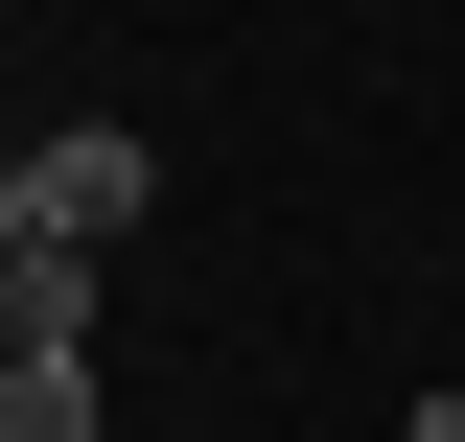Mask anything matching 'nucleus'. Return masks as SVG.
Listing matches in <instances>:
<instances>
[{"instance_id": "2", "label": "nucleus", "mask_w": 465, "mask_h": 442, "mask_svg": "<svg viewBox=\"0 0 465 442\" xmlns=\"http://www.w3.org/2000/svg\"><path fill=\"white\" fill-rule=\"evenodd\" d=\"M0 442H94V349H47V326L0 349Z\"/></svg>"}, {"instance_id": "1", "label": "nucleus", "mask_w": 465, "mask_h": 442, "mask_svg": "<svg viewBox=\"0 0 465 442\" xmlns=\"http://www.w3.org/2000/svg\"><path fill=\"white\" fill-rule=\"evenodd\" d=\"M140 186H163V140H116V116H47V140H24V164H0V233H140Z\"/></svg>"}]
</instances>
